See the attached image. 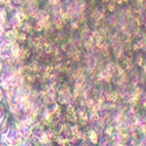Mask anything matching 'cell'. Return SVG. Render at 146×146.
I'll list each match as a JSON object with an SVG mask.
<instances>
[{
    "label": "cell",
    "mask_w": 146,
    "mask_h": 146,
    "mask_svg": "<svg viewBox=\"0 0 146 146\" xmlns=\"http://www.w3.org/2000/svg\"><path fill=\"white\" fill-rule=\"evenodd\" d=\"M9 47V43L7 42V40L5 39V36H4V33L0 35V50H3L5 49V48Z\"/></svg>",
    "instance_id": "obj_1"
},
{
    "label": "cell",
    "mask_w": 146,
    "mask_h": 146,
    "mask_svg": "<svg viewBox=\"0 0 146 146\" xmlns=\"http://www.w3.org/2000/svg\"><path fill=\"white\" fill-rule=\"evenodd\" d=\"M89 137H90V140H91L92 143H97V133H96L95 131H91V132L89 133Z\"/></svg>",
    "instance_id": "obj_2"
},
{
    "label": "cell",
    "mask_w": 146,
    "mask_h": 146,
    "mask_svg": "<svg viewBox=\"0 0 146 146\" xmlns=\"http://www.w3.org/2000/svg\"><path fill=\"white\" fill-rule=\"evenodd\" d=\"M49 4L53 6H57L60 4V0H49Z\"/></svg>",
    "instance_id": "obj_3"
},
{
    "label": "cell",
    "mask_w": 146,
    "mask_h": 146,
    "mask_svg": "<svg viewBox=\"0 0 146 146\" xmlns=\"http://www.w3.org/2000/svg\"><path fill=\"white\" fill-rule=\"evenodd\" d=\"M3 120H4V112L1 109H0V123H3Z\"/></svg>",
    "instance_id": "obj_4"
},
{
    "label": "cell",
    "mask_w": 146,
    "mask_h": 146,
    "mask_svg": "<svg viewBox=\"0 0 146 146\" xmlns=\"http://www.w3.org/2000/svg\"><path fill=\"white\" fill-rule=\"evenodd\" d=\"M4 23H0V35H1L3 33H4Z\"/></svg>",
    "instance_id": "obj_5"
},
{
    "label": "cell",
    "mask_w": 146,
    "mask_h": 146,
    "mask_svg": "<svg viewBox=\"0 0 146 146\" xmlns=\"http://www.w3.org/2000/svg\"><path fill=\"white\" fill-rule=\"evenodd\" d=\"M0 70H1V63H0Z\"/></svg>",
    "instance_id": "obj_6"
}]
</instances>
